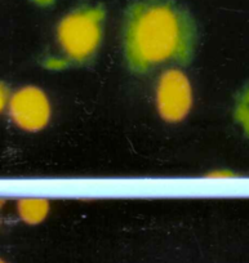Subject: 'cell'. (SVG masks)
Instances as JSON below:
<instances>
[{"mask_svg":"<svg viewBox=\"0 0 249 263\" xmlns=\"http://www.w3.org/2000/svg\"><path fill=\"white\" fill-rule=\"evenodd\" d=\"M198 40L195 20L174 0H137L124 14L121 53L133 74H147L162 65H189Z\"/></svg>","mask_w":249,"mask_h":263,"instance_id":"obj_1","label":"cell"},{"mask_svg":"<svg viewBox=\"0 0 249 263\" xmlns=\"http://www.w3.org/2000/svg\"><path fill=\"white\" fill-rule=\"evenodd\" d=\"M105 11L102 7H83L63 17L57 27L60 66L84 65L101 47Z\"/></svg>","mask_w":249,"mask_h":263,"instance_id":"obj_2","label":"cell"},{"mask_svg":"<svg viewBox=\"0 0 249 263\" xmlns=\"http://www.w3.org/2000/svg\"><path fill=\"white\" fill-rule=\"evenodd\" d=\"M156 105L165 121L177 123L186 118L192 105L191 84L180 70H169L162 75L157 84Z\"/></svg>","mask_w":249,"mask_h":263,"instance_id":"obj_3","label":"cell"},{"mask_svg":"<svg viewBox=\"0 0 249 263\" xmlns=\"http://www.w3.org/2000/svg\"><path fill=\"white\" fill-rule=\"evenodd\" d=\"M9 114L20 128L29 132L40 130L49 121V101L38 88H22L12 97Z\"/></svg>","mask_w":249,"mask_h":263,"instance_id":"obj_4","label":"cell"},{"mask_svg":"<svg viewBox=\"0 0 249 263\" xmlns=\"http://www.w3.org/2000/svg\"><path fill=\"white\" fill-rule=\"evenodd\" d=\"M233 116L244 136L249 138V83L241 87L234 101Z\"/></svg>","mask_w":249,"mask_h":263,"instance_id":"obj_5","label":"cell"},{"mask_svg":"<svg viewBox=\"0 0 249 263\" xmlns=\"http://www.w3.org/2000/svg\"><path fill=\"white\" fill-rule=\"evenodd\" d=\"M48 212L47 201L43 200H24L20 203V213L27 223H39Z\"/></svg>","mask_w":249,"mask_h":263,"instance_id":"obj_6","label":"cell"},{"mask_svg":"<svg viewBox=\"0 0 249 263\" xmlns=\"http://www.w3.org/2000/svg\"><path fill=\"white\" fill-rule=\"evenodd\" d=\"M35 2L39 4H49V3H52L53 0H35Z\"/></svg>","mask_w":249,"mask_h":263,"instance_id":"obj_7","label":"cell"},{"mask_svg":"<svg viewBox=\"0 0 249 263\" xmlns=\"http://www.w3.org/2000/svg\"><path fill=\"white\" fill-rule=\"evenodd\" d=\"M2 263H6V262H3V260H2Z\"/></svg>","mask_w":249,"mask_h":263,"instance_id":"obj_8","label":"cell"}]
</instances>
